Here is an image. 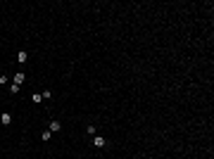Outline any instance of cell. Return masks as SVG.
I'll use <instances>...</instances> for the list:
<instances>
[{
    "instance_id": "1",
    "label": "cell",
    "mask_w": 214,
    "mask_h": 159,
    "mask_svg": "<svg viewBox=\"0 0 214 159\" xmlns=\"http://www.w3.org/2000/svg\"><path fill=\"white\" fill-rule=\"evenodd\" d=\"M93 145H95V147H105V145H107V140H105V138H100V135H95Z\"/></svg>"
},
{
    "instance_id": "3",
    "label": "cell",
    "mask_w": 214,
    "mask_h": 159,
    "mask_svg": "<svg viewBox=\"0 0 214 159\" xmlns=\"http://www.w3.org/2000/svg\"><path fill=\"white\" fill-rule=\"evenodd\" d=\"M22 83H24V74L17 71V74H14V85H22Z\"/></svg>"
},
{
    "instance_id": "7",
    "label": "cell",
    "mask_w": 214,
    "mask_h": 159,
    "mask_svg": "<svg viewBox=\"0 0 214 159\" xmlns=\"http://www.w3.org/2000/svg\"><path fill=\"white\" fill-rule=\"evenodd\" d=\"M31 100H33V102H41V100H43V95H38V93H33V95H31Z\"/></svg>"
},
{
    "instance_id": "6",
    "label": "cell",
    "mask_w": 214,
    "mask_h": 159,
    "mask_svg": "<svg viewBox=\"0 0 214 159\" xmlns=\"http://www.w3.org/2000/svg\"><path fill=\"white\" fill-rule=\"evenodd\" d=\"M10 93H12V95H17V93H19V85H14V83H12V85H10Z\"/></svg>"
},
{
    "instance_id": "4",
    "label": "cell",
    "mask_w": 214,
    "mask_h": 159,
    "mask_svg": "<svg viewBox=\"0 0 214 159\" xmlns=\"http://www.w3.org/2000/svg\"><path fill=\"white\" fill-rule=\"evenodd\" d=\"M0 123H3V126H7V123H12V116H10V114H3V116H0Z\"/></svg>"
},
{
    "instance_id": "5",
    "label": "cell",
    "mask_w": 214,
    "mask_h": 159,
    "mask_svg": "<svg viewBox=\"0 0 214 159\" xmlns=\"http://www.w3.org/2000/svg\"><path fill=\"white\" fill-rule=\"evenodd\" d=\"M26 60H29V52L22 50V52H19V62H26Z\"/></svg>"
},
{
    "instance_id": "2",
    "label": "cell",
    "mask_w": 214,
    "mask_h": 159,
    "mask_svg": "<svg viewBox=\"0 0 214 159\" xmlns=\"http://www.w3.org/2000/svg\"><path fill=\"white\" fill-rule=\"evenodd\" d=\"M60 128H62V123H60V121H50V133H57Z\"/></svg>"
}]
</instances>
